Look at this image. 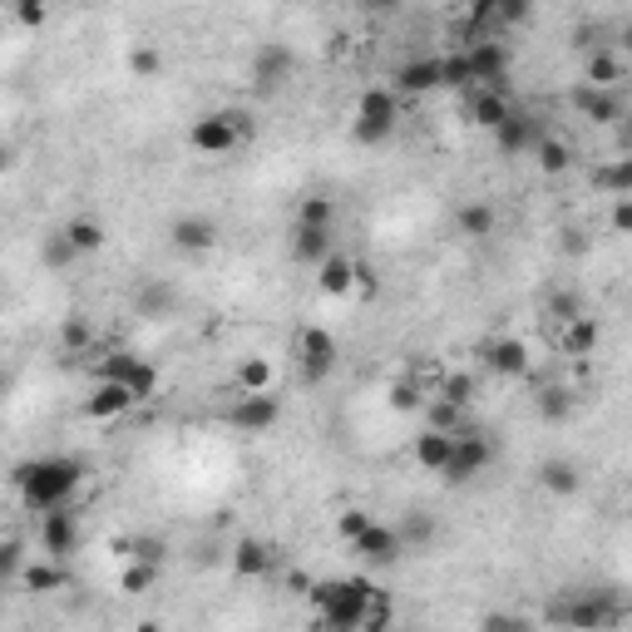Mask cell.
Masks as SVG:
<instances>
[{
  "label": "cell",
  "mask_w": 632,
  "mask_h": 632,
  "mask_svg": "<svg viewBox=\"0 0 632 632\" xmlns=\"http://www.w3.org/2000/svg\"><path fill=\"white\" fill-rule=\"evenodd\" d=\"M10 168H15V144L0 139V173H10Z\"/></svg>",
  "instance_id": "cell-56"
},
{
  "label": "cell",
  "mask_w": 632,
  "mask_h": 632,
  "mask_svg": "<svg viewBox=\"0 0 632 632\" xmlns=\"http://www.w3.org/2000/svg\"><path fill=\"white\" fill-rule=\"evenodd\" d=\"M15 489H20V499H25V509H60L70 494L79 489V479H84V465L79 460H65V455H40V460H20L15 470Z\"/></svg>",
  "instance_id": "cell-1"
},
{
  "label": "cell",
  "mask_w": 632,
  "mask_h": 632,
  "mask_svg": "<svg viewBox=\"0 0 632 632\" xmlns=\"http://www.w3.org/2000/svg\"><path fill=\"white\" fill-rule=\"evenodd\" d=\"M613 228H618V233H628V228H632V198H628V193H623V198H613Z\"/></svg>",
  "instance_id": "cell-55"
},
{
  "label": "cell",
  "mask_w": 632,
  "mask_h": 632,
  "mask_svg": "<svg viewBox=\"0 0 632 632\" xmlns=\"http://www.w3.org/2000/svg\"><path fill=\"white\" fill-rule=\"evenodd\" d=\"M371 593H376V583H366V578H326V583H312V588H307L316 618H321L326 628H356V632L366 623Z\"/></svg>",
  "instance_id": "cell-2"
},
{
  "label": "cell",
  "mask_w": 632,
  "mask_h": 632,
  "mask_svg": "<svg viewBox=\"0 0 632 632\" xmlns=\"http://www.w3.org/2000/svg\"><path fill=\"white\" fill-rule=\"evenodd\" d=\"M292 70H297L292 45L267 40V45H257V55H252V89H257V94H272V89H282V84L292 79Z\"/></svg>",
  "instance_id": "cell-5"
},
{
  "label": "cell",
  "mask_w": 632,
  "mask_h": 632,
  "mask_svg": "<svg viewBox=\"0 0 632 632\" xmlns=\"http://www.w3.org/2000/svg\"><path fill=\"white\" fill-rule=\"evenodd\" d=\"M440 84H445V89L470 84V65H465V55H445V60H440Z\"/></svg>",
  "instance_id": "cell-48"
},
{
  "label": "cell",
  "mask_w": 632,
  "mask_h": 632,
  "mask_svg": "<svg viewBox=\"0 0 632 632\" xmlns=\"http://www.w3.org/2000/svg\"><path fill=\"white\" fill-rule=\"evenodd\" d=\"M366 524H371V514H366V509H346V514L336 519V529H341V539H356V534H361Z\"/></svg>",
  "instance_id": "cell-53"
},
{
  "label": "cell",
  "mask_w": 632,
  "mask_h": 632,
  "mask_svg": "<svg viewBox=\"0 0 632 632\" xmlns=\"http://www.w3.org/2000/svg\"><path fill=\"white\" fill-rule=\"evenodd\" d=\"M351 544H356V553H361L366 563H395V558L405 553L400 534H395L391 524H376V519H371V524H366V529H361Z\"/></svg>",
  "instance_id": "cell-12"
},
{
  "label": "cell",
  "mask_w": 632,
  "mask_h": 632,
  "mask_svg": "<svg viewBox=\"0 0 632 632\" xmlns=\"http://www.w3.org/2000/svg\"><path fill=\"white\" fill-rule=\"evenodd\" d=\"M351 292H361L366 302L381 292V277H376V267L371 262H356V277H351Z\"/></svg>",
  "instance_id": "cell-49"
},
{
  "label": "cell",
  "mask_w": 632,
  "mask_h": 632,
  "mask_svg": "<svg viewBox=\"0 0 632 632\" xmlns=\"http://www.w3.org/2000/svg\"><path fill=\"white\" fill-rule=\"evenodd\" d=\"M489 460H494V445L479 435V430H455V450H450V460H445V479L450 484H465V479H474V474L489 470Z\"/></svg>",
  "instance_id": "cell-3"
},
{
  "label": "cell",
  "mask_w": 632,
  "mask_h": 632,
  "mask_svg": "<svg viewBox=\"0 0 632 632\" xmlns=\"http://www.w3.org/2000/svg\"><path fill=\"white\" fill-rule=\"evenodd\" d=\"M351 277H356V262H351L346 252H326V257L316 262V287H321L326 297H346V292H351Z\"/></svg>",
  "instance_id": "cell-18"
},
{
  "label": "cell",
  "mask_w": 632,
  "mask_h": 632,
  "mask_svg": "<svg viewBox=\"0 0 632 632\" xmlns=\"http://www.w3.org/2000/svg\"><path fill=\"white\" fill-rule=\"evenodd\" d=\"M237 391H272V361L267 356L237 361Z\"/></svg>",
  "instance_id": "cell-31"
},
{
  "label": "cell",
  "mask_w": 632,
  "mask_h": 632,
  "mask_svg": "<svg viewBox=\"0 0 632 632\" xmlns=\"http://www.w3.org/2000/svg\"><path fill=\"white\" fill-rule=\"evenodd\" d=\"M420 410H425V425H430V430H460V425H465V405H455V400H445V395L425 400Z\"/></svg>",
  "instance_id": "cell-29"
},
{
  "label": "cell",
  "mask_w": 632,
  "mask_h": 632,
  "mask_svg": "<svg viewBox=\"0 0 632 632\" xmlns=\"http://www.w3.org/2000/svg\"><path fill=\"white\" fill-rule=\"evenodd\" d=\"M563 623H573V628H618V623H623V608H613V603H603V598H578V603L563 613Z\"/></svg>",
  "instance_id": "cell-19"
},
{
  "label": "cell",
  "mask_w": 632,
  "mask_h": 632,
  "mask_svg": "<svg viewBox=\"0 0 632 632\" xmlns=\"http://www.w3.org/2000/svg\"><path fill=\"white\" fill-rule=\"evenodd\" d=\"M395 534H400V544L410 549V544H430V539H435V524H430L425 514H410V519L395 524Z\"/></svg>",
  "instance_id": "cell-40"
},
{
  "label": "cell",
  "mask_w": 632,
  "mask_h": 632,
  "mask_svg": "<svg viewBox=\"0 0 632 632\" xmlns=\"http://www.w3.org/2000/svg\"><path fill=\"white\" fill-rule=\"evenodd\" d=\"M75 257H79V252H75V247H70V237H65V233H50V237H45V247H40V262H45L50 272H60V267H70Z\"/></svg>",
  "instance_id": "cell-36"
},
{
  "label": "cell",
  "mask_w": 632,
  "mask_h": 632,
  "mask_svg": "<svg viewBox=\"0 0 632 632\" xmlns=\"http://www.w3.org/2000/svg\"><path fill=\"white\" fill-rule=\"evenodd\" d=\"M188 144H193L198 154H233L242 139H237L233 119H228V109H223V114H198L193 129H188Z\"/></svg>",
  "instance_id": "cell-7"
},
{
  "label": "cell",
  "mask_w": 632,
  "mask_h": 632,
  "mask_svg": "<svg viewBox=\"0 0 632 632\" xmlns=\"http://www.w3.org/2000/svg\"><path fill=\"white\" fill-rule=\"evenodd\" d=\"M0 5H10V0H0Z\"/></svg>",
  "instance_id": "cell-60"
},
{
  "label": "cell",
  "mask_w": 632,
  "mask_h": 632,
  "mask_svg": "<svg viewBox=\"0 0 632 632\" xmlns=\"http://www.w3.org/2000/svg\"><path fill=\"white\" fill-rule=\"evenodd\" d=\"M297 223H307V228H331V223H336V203H331V198H307L302 213H297Z\"/></svg>",
  "instance_id": "cell-41"
},
{
  "label": "cell",
  "mask_w": 632,
  "mask_h": 632,
  "mask_svg": "<svg viewBox=\"0 0 632 632\" xmlns=\"http://www.w3.org/2000/svg\"><path fill=\"white\" fill-rule=\"evenodd\" d=\"M109 549L119 553V558H129V549H134V539H129V534H124V539H114V544H109Z\"/></svg>",
  "instance_id": "cell-57"
},
{
  "label": "cell",
  "mask_w": 632,
  "mask_h": 632,
  "mask_svg": "<svg viewBox=\"0 0 632 632\" xmlns=\"http://www.w3.org/2000/svg\"><path fill=\"white\" fill-rule=\"evenodd\" d=\"M568 410H573V395L563 391V386L539 391V415H544V420H568Z\"/></svg>",
  "instance_id": "cell-42"
},
{
  "label": "cell",
  "mask_w": 632,
  "mask_h": 632,
  "mask_svg": "<svg viewBox=\"0 0 632 632\" xmlns=\"http://www.w3.org/2000/svg\"><path fill=\"white\" fill-rule=\"evenodd\" d=\"M573 109H578L583 119H593V124H613V119H623V99H618L613 89H593V84L573 89Z\"/></svg>",
  "instance_id": "cell-14"
},
{
  "label": "cell",
  "mask_w": 632,
  "mask_h": 632,
  "mask_svg": "<svg viewBox=\"0 0 632 632\" xmlns=\"http://www.w3.org/2000/svg\"><path fill=\"white\" fill-rule=\"evenodd\" d=\"M593 183H603L613 198H623V193L632 188V158H618L613 168H598V173H593Z\"/></svg>",
  "instance_id": "cell-37"
},
{
  "label": "cell",
  "mask_w": 632,
  "mask_h": 632,
  "mask_svg": "<svg viewBox=\"0 0 632 632\" xmlns=\"http://www.w3.org/2000/svg\"><path fill=\"white\" fill-rule=\"evenodd\" d=\"M139 400L129 395V386L124 381H99L94 391L84 395V415L89 420H119V415H129Z\"/></svg>",
  "instance_id": "cell-8"
},
{
  "label": "cell",
  "mask_w": 632,
  "mask_h": 632,
  "mask_svg": "<svg viewBox=\"0 0 632 632\" xmlns=\"http://www.w3.org/2000/svg\"><path fill=\"white\" fill-rule=\"evenodd\" d=\"M395 134V124H376V119H351V139L361 144V149H376V144H386Z\"/></svg>",
  "instance_id": "cell-38"
},
{
  "label": "cell",
  "mask_w": 632,
  "mask_h": 632,
  "mask_svg": "<svg viewBox=\"0 0 632 632\" xmlns=\"http://www.w3.org/2000/svg\"><path fill=\"white\" fill-rule=\"evenodd\" d=\"M494 208L489 203H460V213H455V228H460V237H489L494 233Z\"/></svg>",
  "instance_id": "cell-26"
},
{
  "label": "cell",
  "mask_w": 632,
  "mask_h": 632,
  "mask_svg": "<svg viewBox=\"0 0 632 632\" xmlns=\"http://www.w3.org/2000/svg\"><path fill=\"white\" fill-rule=\"evenodd\" d=\"M75 544H79L75 514H65V504H60V509H45V514H40V549L65 558V553H75Z\"/></svg>",
  "instance_id": "cell-11"
},
{
  "label": "cell",
  "mask_w": 632,
  "mask_h": 632,
  "mask_svg": "<svg viewBox=\"0 0 632 632\" xmlns=\"http://www.w3.org/2000/svg\"><path fill=\"white\" fill-rule=\"evenodd\" d=\"M297 361H302V381L321 386L336 371V336L326 326H307L302 341H297Z\"/></svg>",
  "instance_id": "cell-6"
},
{
  "label": "cell",
  "mask_w": 632,
  "mask_h": 632,
  "mask_svg": "<svg viewBox=\"0 0 632 632\" xmlns=\"http://www.w3.org/2000/svg\"><path fill=\"white\" fill-rule=\"evenodd\" d=\"M568 163H573V149L563 139H539V168L544 173H563Z\"/></svg>",
  "instance_id": "cell-39"
},
{
  "label": "cell",
  "mask_w": 632,
  "mask_h": 632,
  "mask_svg": "<svg viewBox=\"0 0 632 632\" xmlns=\"http://www.w3.org/2000/svg\"><path fill=\"white\" fill-rule=\"evenodd\" d=\"M233 568H237V578H262V573H272V549L262 539H237Z\"/></svg>",
  "instance_id": "cell-22"
},
{
  "label": "cell",
  "mask_w": 632,
  "mask_h": 632,
  "mask_svg": "<svg viewBox=\"0 0 632 632\" xmlns=\"http://www.w3.org/2000/svg\"><path fill=\"white\" fill-rule=\"evenodd\" d=\"M134 361H139L134 351H109V356L99 361V381H124V376L134 371Z\"/></svg>",
  "instance_id": "cell-43"
},
{
  "label": "cell",
  "mask_w": 632,
  "mask_h": 632,
  "mask_svg": "<svg viewBox=\"0 0 632 632\" xmlns=\"http://www.w3.org/2000/svg\"><path fill=\"white\" fill-rule=\"evenodd\" d=\"M450 450H455V430H425L415 440V465L425 474H440L445 460H450Z\"/></svg>",
  "instance_id": "cell-20"
},
{
  "label": "cell",
  "mask_w": 632,
  "mask_h": 632,
  "mask_svg": "<svg viewBox=\"0 0 632 632\" xmlns=\"http://www.w3.org/2000/svg\"><path fill=\"white\" fill-rule=\"evenodd\" d=\"M282 420V400L272 391H242L233 405V415H228V425H233L237 435H262V430H272Z\"/></svg>",
  "instance_id": "cell-4"
},
{
  "label": "cell",
  "mask_w": 632,
  "mask_h": 632,
  "mask_svg": "<svg viewBox=\"0 0 632 632\" xmlns=\"http://www.w3.org/2000/svg\"><path fill=\"white\" fill-rule=\"evenodd\" d=\"M154 583H158V563H144V558H129V568H124L119 588H124V593H149Z\"/></svg>",
  "instance_id": "cell-34"
},
{
  "label": "cell",
  "mask_w": 632,
  "mask_h": 632,
  "mask_svg": "<svg viewBox=\"0 0 632 632\" xmlns=\"http://www.w3.org/2000/svg\"><path fill=\"white\" fill-rule=\"evenodd\" d=\"M583 75H588L593 89H613V84L623 79V60H618V55H608V50H593V55H588V65H583Z\"/></svg>",
  "instance_id": "cell-27"
},
{
  "label": "cell",
  "mask_w": 632,
  "mask_h": 632,
  "mask_svg": "<svg viewBox=\"0 0 632 632\" xmlns=\"http://www.w3.org/2000/svg\"><path fill=\"white\" fill-rule=\"evenodd\" d=\"M15 5V20L25 25V30H40L45 20H50V0H10Z\"/></svg>",
  "instance_id": "cell-44"
},
{
  "label": "cell",
  "mask_w": 632,
  "mask_h": 632,
  "mask_svg": "<svg viewBox=\"0 0 632 632\" xmlns=\"http://www.w3.org/2000/svg\"><path fill=\"white\" fill-rule=\"evenodd\" d=\"M395 114H400V99H395V89H366V94L356 99V119L395 124Z\"/></svg>",
  "instance_id": "cell-24"
},
{
  "label": "cell",
  "mask_w": 632,
  "mask_h": 632,
  "mask_svg": "<svg viewBox=\"0 0 632 632\" xmlns=\"http://www.w3.org/2000/svg\"><path fill=\"white\" fill-rule=\"evenodd\" d=\"M60 233L70 237V247H75L79 257H89V252H99V247H104V228H99L94 218H70Z\"/></svg>",
  "instance_id": "cell-28"
},
{
  "label": "cell",
  "mask_w": 632,
  "mask_h": 632,
  "mask_svg": "<svg viewBox=\"0 0 632 632\" xmlns=\"http://www.w3.org/2000/svg\"><path fill=\"white\" fill-rule=\"evenodd\" d=\"M549 316H553V321H573V316H583V307H578V297H573V292H553V297H549Z\"/></svg>",
  "instance_id": "cell-50"
},
{
  "label": "cell",
  "mask_w": 632,
  "mask_h": 632,
  "mask_svg": "<svg viewBox=\"0 0 632 632\" xmlns=\"http://www.w3.org/2000/svg\"><path fill=\"white\" fill-rule=\"evenodd\" d=\"M509 109H514V104H509L504 89H494V84H470V119L479 129H494Z\"/></svg>",
  "instance_id": "cell-17"
},
{
  "label": "cell",
  "mask_w": 632,
  "mask_h": 632,
  "mask_svg": "<svg viewBox=\"0 0 632 632\" xmlns=\"http://www.w3.org/2000/svg\"><path fill=\"white\" fill-rule=\"evenodd\" d=\"M489 134H494L499 154H514V158L534 144V124H529V114H524V109H509V114H504V119L489 129Z\"/></svg>",
  "instance_id": "cell-16"
},
{
  "label": "cell",
  "mask_w": 632,
  "mask_h": 632,
  "mask_svg": "<svg viewBox=\"0 0 632 632\" xmlns=\"http://www.w3.org/2000/svg\"><path fill=\"white\" fill-rule=\"evenodd\" d=\"M20 573V544L15 539H0V583Z\"/></svg>",
  "instance_id": "cell-52"
},
{
  "label": "cell",
  "mask_w": 632,
  "mask_h": 632,
  "mask_svg": "<svg viewBox=\"0 0 632 632\" xmlns=\"http://www.w3.org/2000/svg\"><path fill=\"white\" fill-rule=\"evenodd\" d=\"M484 366L494 376H529V346L519 336H499L484 346Z\"/></svg>",
  "instance_id": "cell-13"
},
{
  "label": "cell",
  "mask_w": 632,
  "mask_h": 632,
  "mask_svg": "<svg viewBox=\"0 0 632 632\" xmlns=\"http://www.w3.org/2000/svg\"><path fill=\"white\" fill-rule=\"evenodd\" d=\"M326 252H336L331 228H307V223H297V233H292V257H297V262H307V267H316Z\"/></svg>",
  "instance_id": "cell-21"
},
{
  "label": "cell",
  "mask_w": 632,
  "mask_h": 632,
  "mask_svg": "<svg viewBox=\"0 0 632 632\" xmlns=\"http://www.w3.org/2000/svg\"><path fill=\"white\" fill-rule=\"evenodd\" d=\"M539 484H544L549 494H578V470H573L568 460H549V465L539 470Z\"/></svg>",
  "instance_id": "cell-32"
},
{
  "label": "cell",
  "mask_w": 632,
  "mask_h": 632,
  "mask_svg": "<svg viewBox=\"0 0 632 632\" xmlns=\"http://www.w3.org/2000/svg\"><path fill=\"white\" fill-rule=\"evenodd\" d=\"M494 10L509 20V25H524L534 15V0H494Z\"/></svg>",
  "instance_id": "cell-51"
},
{
  "label": "cell",
  "mask_w": 632,
  "mask_h": 632,
  "mask_svg": "<svg viewBox=\"0 0 632 632\" xmlns=\"http://www.w3.org/2000/svg\"><path fill=\"white\" fill-rule=\"evenodd\" d=\"M168 242L178 252H213L218 247V223L203 218V213H183L173 228H168Z\"/></svg>",
  "instance_id": "cell-10"
},
{
  "label": "cell",
  "mask_w": 632,
  "mask_h": 632,
  "mask_svg": "<svg viewBox=\"0 0 632 632\" xmlns=\"http://www.w3.org/2000/svg\"><path fill=\"white\" fill-rule=\"evenodd\" d=\"M173 287L168 282H149V287H139V312L144 316H163V312H173Z\"/></svg>",
  "instance_id": "cell-35"
},
{
  "label": "cell",
  "mask_w": 632,
  "mask_h": 632,
  "mask_svg": "<svg viewBox=\"0 0 632 632\" xmlns=\"http://www.w3.org/2000/svg\"><path fill=\"white\" fill-rule=\"evenodd\" d=\"M124 386H129V395H134L139 405H144V400H154V391H158V366H149V361L139 356V361H134V371L124 376Z\"/></svg>",
  "instance_id": "cell-33"
},
{
  "label": "cell",
  "mask_w": 632,
  "mask_h": 632,
  "mask_svg": "<svg viewBox=\"0 0 632 632\" xmlns=\"http://www.w3.org/2000/svg\"><path fill=\"white\" fill-rule=\"evenodd\" d=\"M435 395H445V400H455V405H470L474 381L465 376V371H455V376H445V381H440V391H435Z\"/></svg>",
  "instance_id": "cell-47"
},
{
  "label": "cell",
  "mask_w": 632,
  "mask_h": 632,
  "mask_svg": "<svg viewBox=\"0 0 632 632\" xmlns=\"http://www.w3.org/2000/svg\"><path fill=\"white\" fill-rule=\"evenodd\" d=\"M163 539H134V549H129V558H144V563H163Z\"/></svg>",
  "instance_id": "cell-54"
},
{
  "label": "cell",
  "mask_w": 632,
  "mask_h": 632,
  "mask_svg": "<svg viewBox=\"0 0 632 632\" xmlns=\"http://www.w3.org/2000/svg\"><path fill=\"white\" fill-rule=\"evenodd\" d=\"M598 336H603V326H598L593 316H573V321H563V351H568V356H588V351L598 346Z\"/></svg>",
  "instance_id": "cell-23"
},
{
  "label": "cell",
  "mask_w": 632,
  "mask_h": 632,
  "mask_svg": "<svg viewBox=\"0 0 632 632\" xmlns=\"http://www.w3.org/2000/svg\"><path fill=\"white\" fill-rule=\"evenodd\" d=\"M420 405H425V391H420L415 381H395L391 386V410H405V415H410V410H420Z\"/></svg>",
  "instance_id": "cell-46"
},
{
  "label": "cell",
  "mask_w": 632,
  "mask_h": 632,
  "mask_svg": "<svg viewBox=\"0 0 632 632\" xmlns=\"http://www.w3.org/2000/svg\"><path fill=\"white\" fill-rule=\"evenodd\" d=\"M465 65H470V84H494V89H504V70H509L504 45L474 40V50H465Z\"/></svg>",
  "instance_id": "cell-9"
},
{
  "label": "cell",
  "mask_w": 632,
  "mask_h": 632,
  "mask_svg": "<svg viewBox=\"0 0 632 632\" xmlns=\"http://www.w3.org/2000/svg\"><path fill=\"white\" fill-rule=\"evenodd\" d=\"M60 346H65V356H84V351L94 346L89 316H65V321H60Z\"/></svg>",
  "instance_id": "cell-30"
},
{
  "label": "cell",
  "mask_w": 632,
  "mask_h": 632,
  "mask_svg": "<svg viewBox=\"0 0 632 632\" xmlns=\"http://www.w3.org/2000/svg\"><path fill=\"white\" fill-rule=\"evenodd\" d=\"M371 10H391V5H400V0H366Z\"/></svg>",
  "instance_id": "cell-59"
},
{
  "label": "cell",
  "mask_w": 632,
  "mask_h": 632,
  "mask_svg": "<svg viewBox=\"0 0 632 632\" xmlns=\"http://www.w3.org/2000/svg\"><path fill=\"white\" fill-rule=\"evenodd\" d=\"M129 70H134V79H154L158 70H163V55H158L154 45H139V50L129 55Z\"/></svg>",
  "instance_id": "cell-45"
},
{
  "label": "cell",
  "mask_w": 632,
  "mask_h": 632,
  "mask_svg": "<svg viewBox=\"0 0 632 632\" xmlns=\"http://www.w3.org/2000/svg\"><path fill=\"white\" fill-rule=\"evenodd\" d=\"M20 583H25L30 593H60L70 578H65V568H55V563H20Z\"/></svg>",
  "instance_id": "cell-25"
},
{
  "label": "cell",
  "mask_w": 632,
  "mask_h": 632,
  "mask_svg": "<svg viewBox=\"0 0 632 632\" xmlns=\"http://www.w3.org/2000/svg\"><path fill=\"white\" fill-rule=\"evenodd\" d=\"M489 10H494V0H474V20H479V15H489Z\"/></svg>",
  "instance_id": "cell-58"
},
{
  "label": "cell",
  "mask_w": 632,
  "mask_h": 632,
  "mask_svg": "<svg viewBox=\"0 0 632 632\" xmlns=\"http://www.w3.org/2000/svg\"><path fill=\"white\" fill-rule=\"evenodd\" d=\"M440 89V55H420L395 70V94H430Z\"/></svg>",
  "instance_id": "cell-15"
}]
</instances>
